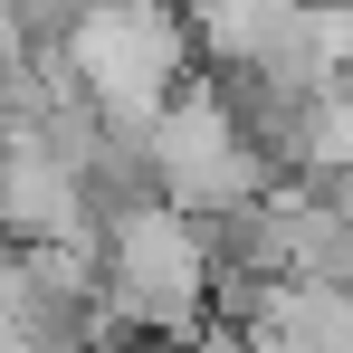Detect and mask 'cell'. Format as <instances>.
Segmentation results:
<instances>
[{"instance_id": "obj_1", "label": "cell", "mask_w": 353, "mask_h": 353, "mask_svg": "<svg viewBox=\"0 0 353 353\" xmlns=\"http://www.w3.org/2000/svg\"><path fill=\"white\" fill-rule=\"evenodd\" d=\"M153 172H163V201H172L181 220H220L248 191H268V163L248 153L239 105H230V86H220L210 67L163 105V124H153Z\"/></svg>"}]
</instances>
